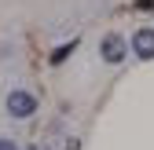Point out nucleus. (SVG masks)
Returning a JSON list of instances; mask_svg holds the SVG:
<instances>
[{
	"label": "nucleus",
	"instance_id": "obj_3",
	"mask_svg": "<svg viewBox=\"0 0 154 150\" xmlns=\"http://www.w3.org/2000/svg\"><path fill=\"white\" fill-rule=\"evenodd\" d=\"M132 51H136L140 59H154V29L150 26L136 29V37H132Z\"/></svg>",
	"mask_w": 154,
	"mask_h": 150
},
{
	"label": "nucleus",
	"instance_id": "obj_1",
	"mask_svg": "<svg viewBox=\"0 0 154 150\" xmlns=\"http://www.w3.org/2000/svg\"><path fill=\"white\" fill-rule=\"evenodd\" d=\"M4 106H8V114H11V117H18V121H26V117H33V114H37V99L29 95V92H22V88L8 92Z\"/></svg>",
	"mask_w": 154,
	"mask_h": 150
},
{
	"label": "nucleus",
	"instance_id": "obj_7",
	"mask_svg": "<svg viewBox=\"0 0 154 150\" xmlns=\"http://www.w3.org/2000/svg\"><path fill=\"white\" fill-rule=\"evenodd\" d=\"M29 150H51V146H48V143H44V139H37V143H33V146H29Z\"/></svg>",
	"mask_w": 154,
	"mask_h": 150
},
{
	"label": "nucleus",
	"instance_id": "obj_5",
	"mask_svg": "<svg viewBox=\"0 0 154 150\" xmlns=\"http://www.w3.org/2000/svg\"><path fill=\"white\" fill-rule=\"evenodd\" d=\"M0 150H18V143H15V139H8V136H0Z\"/></svg>",
	"mask_w": 154,
	"mask_h": 150
},
{
	"label": "nucleus",
	"instance_id": "obj_6",
	"mask_svg": "<svg viewBox=\"0 0 154 150\" xmlns=\"http://www.w3.org/2000/svg\"><path fill=\"white\" fill-rule=\"evenodd\" d=\"M136 8H143V11H154V0H136Z\"/></svg>",
	"mask_w": 154,
	"mask_h": 150
},
{
	"label": "nucleus",
	"instance_id": "obj_2",
	"mask_svg": "<svg viewBox=\"0 0 154 150\" xmlns=\"http://www.w3.org/2000/svg\"><path fill=\"white\" fill-rule=\"evenodd\" d=\"M125 51H128V48H125V40H121L118 33H106V37H103V44H99V55H103L106 62H121V59H125Z\"/></svg>",
	"mask_w": 154,
	"mask_h": 150
},
{
	"label": "nucleus",
	"instance_id": "obj_4",
	"mask_svg": "<svg viewBox=\"0 0 154 150\" xmlns=\"http://www.w3.org/2000/svg\"><path fill=\"white\" fill-rule=\"evenodd\" d=\"M73 48H77L73 40H70V44H63V48H55V55H51V62H63V59H66V55H70Z\"/></svg>",
	"mask_w": 154,
	"mask_h": 150
},
{
	"label": "nucleus",
	"instance_id": "obj_8",
	"mask_svg": "<svg viewBox=\"0 0 154 150\" xmlns=\"http://www.w3.org/2000/svg\"><path fill=\"white\" fill-rule=\"evenodd\" d=\"M66 150H81V146H77V139H70V143H66Z\"/></svg>",
	"mask_w": 154,
	"mask_h": 150
}]
</instances>
